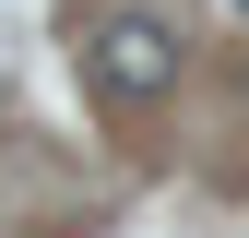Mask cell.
<instances>
[{
  "mask_svg": "<svg viewBox=\"0 0 249 238\" xmlns=\"http://www.w3.org/2000/svg\"><path fill=\"white\" fill-rule=\"evenodd\" d=\"M95 83H107L119 107L166 96V83H178V24H154V12H107V24H95Z\"/></svg>",
  "mask_w": 249,
  "mask_h": 238,
  "instance_id": "6da1fadb",
  "label": "cell"
},
{
  "mask_svg": "<svg viewBox=\"0 0 249 238\" xmlns=\"http://www.w3.org/2000/svg\"><path fill=\"white\" fill-rule=\"evenodd\" d=\"M226 12H249V0H226Z\"/></svg>",
  "mask_w": 249,
  "mask_h": 238,
  "instance_id": "7a4b0ae2",
  "label": "cell"
}]
</instances>
